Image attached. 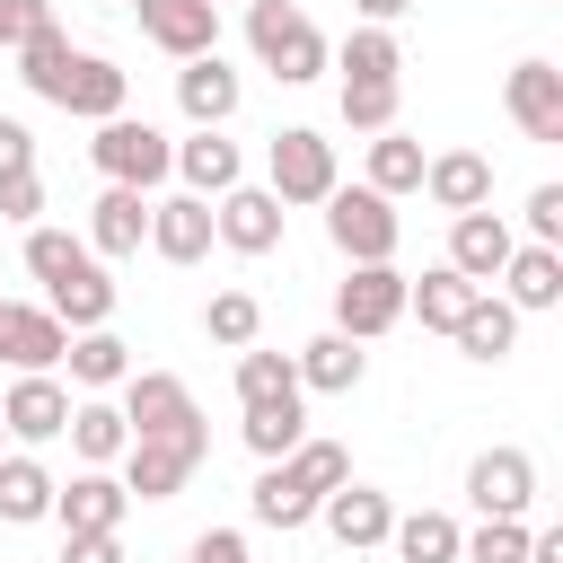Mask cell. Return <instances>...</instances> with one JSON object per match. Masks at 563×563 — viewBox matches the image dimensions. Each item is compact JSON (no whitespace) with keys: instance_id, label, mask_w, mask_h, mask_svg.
<instances>
[{"instance_id":"cell-1","label":"cell","mask_w":563,"mask_h":563,"mask_svg":"<svg viewBox=\"0 0 563 563\" xmlns=\"http://www.w3.org/2000/svg\"><path fill=\"white\" fill-rule=\"evenodd\" d=\"M246 44H255V62L282 88H308V79L334 70V44H325V26L299 0H246Z\"/></svg>"},{"instance_id":"cell-2","label":"cell","mask_w":563,"mask_h":563,"mask_svg":"<svg viewBox=\"0 0 563 563\" xmlns=\"http://www.w3.org/2000/svg\"><path fill=\"white\" fill-rule=\"evenodd\" d=\"M88 158H97L106 185H132V194H158L176 176V141L158 123H141V114H106L97 141H88Z\"/></svg>"},{"instance_id":"cell-3","label":"cell","mask_w":563,"mask_h":563,"mask_svg":"<svg viewBox=\"0 0 563 563\" xmlns=\"http://www.w3.org/2000/svg\"><path fill=\"white\" fill-rule=\"evenodd\" d=\"M317 211H325V238H334V255H343V264H396L405 220H396V202H387V194H369V185H334Z\"/></svg>"},{"instance_id":"cell-4","label":"cell","mask_w":563,"mask_h":563,"mask_svg":"<svg viewBox=\"0 0 563 563\" xmlns=\"http://www.w3.org/2000/svg\"><path fill=\"white\" fill-rule=\"evenodd\" d=\"M264 185L282 194V211H308V202H325V194L343 185V167H334V141H325V132H308V123L273 132V150H264Z\"/></svg>"},{"instance_id":"cell-5","label":"cell","mask_w":563,"mask_h":563,"mask_svg":"<svg viewBox=\"0 0 563 563\" xmlns=\"http://www.w3.org/2000/svg\"><path fill=\"white\" fill-rule=\"evenodd\" d=\"M211 457V431H167V440H123V493L132 501H176L194 484V466Z\"/></svg>"},{"instance_id":"cell-6","label":"cell","mask_w":563,"mask_h":563,"mask_svg":"<svg viewBox=\"0 0 563 563\" xmlns=\"http://www.w3.org/2000/svg\"><path fill=\"white\" fill-rule=\"evenodd\" d=\"M396 325H405V273H396V264H352V273L334 282V334L378 343V334H396Z\"/></svg>"},{"instance_id":"cell-7","label":"cell","mask_w":563,"mask_h":563,"mask_svg":"<svg viewBox=\"0 0 563 563\" xmlns=\"http://www.w3.org/2000/svg\"><path fill=\"white\" fill-rule=\"evenodd\" d=\"M123 422H132V440H167V431H202V405L176 369H132L123 378Z\"/></svg>"},{"instance_id":"cell-8","label":"cell","mask_w":563,"mask_h":563,"mask_svg":"<svg viewBox=\"0 0 563 563\" xmlns=\"http://www.w3.org/2000/svg\"><path fill=\"white\" fill-rule=\"evenodd\" d=\"M282 194L273 185H229L220 202H211V238L229 246V255H273L282 246Z\"/></svg>"},{"instance_id":"cell-9","label":"cell","mask_w":563,"mask_h":563,"mask_svg":"<svg viewBox=\"0 0 563 563\" xmlns=\"http://www.w3.org/2000/svg\"><path fill=\"white\" fill-rule=\"evenodd\" d=\"M466 501L484 510V519H528L537 510V457L528 449H484L475 466H466Z\"/></svg>"},{"instance_id":"cell-10","label":"cell","mask_w":563,"mask_h":563,"mask_svg":"<svg viewBox=\"0 0 563 563\" xmlns=\"http://www.w3.org/2000/svg\"><path fill=\"white\" fill-rule=\"evenodd\" d=\"M62 422H70V387L53 369H18V387L0 396V431L18 449H44V440H62Z\"/></svg>"},{"instance_id":"cell-11","label":"cell","mask_w":563,"mask_h":563,"mask_svg":"<svg viewBox=\"0 0 563 563\" xmlns=\"http://www.w3.org/2000/svg\"><path fill=\"white\" fill-rule=\"evenodd\" d=\"M510 246H519V229L484 202V211H457V220H449V255H440V264H457L475 290H493V273L510 264Z\"/></svg>"},{"instance_id":"cell-12","label":"cell","mask_w":563,"mask_h":563,"mask_svg":"<svg viewBox=\"0 0 563 563\" xmlns=\"http://www.w3.org/2000/svg\"><path fill=\"white\" fill-rule=\"evenodd\" d=\"M123 510H132V493H123V475H106V466H79L70 484H53V519H62V537L123 528Z\"/></svg>"},{"instance_id":"cell-13","label":"cell","mask_w":563,"mask_h":563,"mask_svg":"<svg viewBox=\"0 0 563 563\" xmlns=\"http://www.w3.org/2000/svg\"><path fill=\"white\" fill-rule=\"evenodd\" d=\"M132 9H141V35H150L167 62L220 53V9H211V0H132Z\"/></svg>"},{"instance_id":"cell-14","label":"cell","mask_w":563,"mask_h":563,"mask_svg":"<svg viewBox=\"0 0 563 563\" xmlns=\"http://www.w3.org/2000/svg\"><path fill=\"white\" fill-rule=\"evenodd\" d=\"M220 238H211V202L202 194H158L150 202V255L158 264H202Z\"/></svg>"},{"instance_id":"cell-15","label":"cell","mask_w":563,"mask_h":563,"mask_svg":"<svg viewBox=\"0 0 563 563\" xmlns=\"http://www.w3.org/2000/svg\"><path fill=\"white\" fill-rule=\"evenodd\" d=\"M317 519H325V537H334L343 554H369V545H387L396 501H387V493H369V484H334V493L317 501Z\"/></svg>"},{"instance_id":"cell-16","label":"cell","mask_w":563,"mask_h":563,"mask_svg":"<svg viewBox=\"0 0 563 563\" xmlns=\"http://www.w3.org/2000/svg\"><path fill=\"white\" fill-rule=\"evenodd\" d=\"M70 352V325L53 308H26V299H0V361L9 369H62Z\"/></svg>"},{"instance_id":"cell-17","label":"cell","mask_w":563,"mask_h":563,"mask_svg":"<svg viewBox=\"0 0 563 563\" xmlns=\"http://www.w3.org/2000/svg\"><path fill=\"white\" fill-rule=\"evenodd\" d=\"M238 97H246V79H238L220 53H194V62L176 70V106H185L194 132H220V123L238 114Z\"/></svg>"},{"instance_id":"cell-18","label":"cell","mask_w":563,"mask_h":563,"mask_svg":"<svg viewBox=\"0 0 563 563\" xmlns=\"http://www.w3.org/2000/svg\"><path fill=\"white\" fill-rule=\"evenodd\" d=\"M501 106H510V123L528 141H563V70L554 62H519L501 79Z\"/></svg>"},{"instance_id":"cell-19","label":"cell","mask_w":563,"mask_h":563,"mask_svg":"<svg viewBox=\"0 0 563 563\" xmlns=\"http://www.w3.org/2000/svg\"><path fill=\"white\" fill-rule=\"evenodd\" d=\"M141 246H150V194L106 185L97 211H88V255H97V264H123V255H141Z\"/></svg>"},{"instance_id":"cell-20","label":"cell","mask_w":563,"mask_h":563,"mask_svg":"<svg viewBox=\"0 0 563 563\" xmlns=\"http://www.w3.org/2000/svg\"><path fill=\"white\" fill-rule=\"evenodd\" d=\"M62 114H79V123H106V114H123L132 106V70H114L106 53H70V79H62V97H53Z\"/></svg>"},{"instance_id":"cell-21","label":"cell","mask_w":563,"mask_h":563,"mask_svg":"<svg viewBox=\"0 0 563 563\" xmlns=\"http://www.w3.org/2000/svg\"><path fill=\"white\" fill-rule=\"evenodd\" d=\"M422 194L457 220V211H484L493 202V158L484 150H431L422 158Z\"/></svg>"},{"instance_id":"cell-22","label":"cell","mask_w":563,"mask_h":563,"mask_svg":"<svg viewBox=\"0 0 563 563\" xmlns=\"http://www.w3.org/2000/svg\"><path fill=\"white\" fill-rule=\"evenodd\" d=\"M493 282L519 317H545V308H563V246H510V264Z\"/></svg>"},{"instance_id":"cell-23","label":"cell","mask_w":563,"mask_h":563,"mask_svg":"<svg viewBox=\"0 0 563 563\" xmlns=\"http://www.w3.org/2000/svg\"><path fill=\"white\" fill-rule=\"evenodd\" d=\"M290 369H299V387H308V396H352V387H361V369H369V352H361L352 334H334V325H325L317 343H299V352H290Z\"/></svg>"},{"instance_id":"cell-24","label":"cell","mask_w":563,"mask_h":563,"mask_svg":"<svg viewBox=\"0 0 563 563\" xmlns=\"http://www.w3.org/2000/svg\"><path fill=\"white\" fill-rule=\"evenodd\" d=\"M53 519V466L35 449H0V528H35Z\"/></svg>"},{"instance_id":"cell-25","label":"cell","mask_w":563,"mask_h":563,"mask_svg":"<svg viewBox=\"0 0 563 563\" xmlns=\"http://www.w3.org/2000/svg\"><path fill=\"white\" fill-rule=\"evenodd\" d=\"M176 176H185V194L220 202L229 185H246V158H238L229 132H194V141H176Z\"/></svg>"},{"instance_id":"cell-26","label":"cell","mask_w":563,"mask_h":563,"mask_svg":"<svg viewBox=\"0 0 563 563\" xmlns=\"http://www.w3.org/2000/svg\"><path fill=\"white\" fill-rule=\"evenodd\" d=\"M449 343H457L466 361H510V343H519V308H510L501 290H475L466 317L449 325Z\"/></svg>"},{"instance_id":"cell-27","label":"cell","mask_w":563,"mask_h":563,"mask_svg":"<svg viewBox=\"0 0 563 563\" xmlns=\"http://www.w3.org/2000/svg\"><path fill=\"white\" fill-rule=\"evenodd\" d=\"M62 369H70V387L106 396V387H123V378H132V343H123L114 325H79V334H70V352H62Z\"/></svg>"},{"instance_id":"cell-28","label":"cell","mask_w":563,"mask_h":563,"mask_svg":"<svg viewBox=\"0 0 563 563\" xmlns=\"http://www.w3.org/2000/svg\"><path fill=\"white\" fill-rule=\"evenodd\" d=\"M466 299H475V282H466L457 264H431V273H405V317H422V334H449V325L466 317Z\"/></svg>"},{"instance_id":"cell-29","label":"cell","mask_w":563,"mask_h":563,"mask_svg":"<svg viewBox=\"0 0 563 563\" xmlns=\"http://www.w3.org/2000/svg\"><path fill=\"white\" fill-rule=\"evenodd\" d=\"M62 440L79 449V466H114V457H123V440H132V422H123V405H106V396H70Z\"/></svg>"},{"instance_id":"cell-30","label":"cell","mask_w":563,"mask_h":563,"mask_svg":"<svg viewBox=\"0 0 563 563\" xmlns=\"http://www.w3.org/2000/svg\"><path fill=\"white\" fill-rule=\"evenodd\" d=\"M246 510H255V528H282V537H290V528H308V519H317V493H308L282 457H264V475H255Z\"/></svg>"},{"instance_id":"cell-31","label":"cell","mask_w":563,"mask_h":563,"mask_svg":"<svg viewBox=\"0 0 563 563\" xmlns=\"http://www.w3.org/2000/svg\"><path fill=\"white\" fill-rule=\"evenodd\" d=\"M361 185H369V194H387V202H396V194H422V141H413V132H396V123H387V132H369V167H361Z\"/></svg>"},{"instance_id":"cell-32","label":"cell","mask_w":563,"mask_h":563,"mask_svg":"<svg viewBox=\"0 0 563 563\" xmlns=\"http://www.w3.org/2000/svg\"><path fill=\"white\" fill-rule=\"evenodd\" d=\"M44 308H53L70 334H79V325H114V273H106V264H79L70 282L44 290Z\"/></svg>"},{"instance_id":"cell-33","label":"cell","mask_w":563,"mask_h":563,"mask_svg":"<svg viewBox=\"0 0 563 563\" xmlns=\"http://www.w3.org/2000/svg\"><path fill=\"white\" fill-rule=\"evenodd\" d=\"M290 396H308L299 369H290V352L246 343V352H238V413H246V405H290Z\"/></svg>"},{"instance_id":"cell-34","label":"cell","mask_w":563,"mask_h":563,"mask_svg":"<svg viewBox=\"0 0 563 563\" xmlns=\"http://www.w3.org/2000/svg\"><path fill=\"white\" fill-rule=\"evenodd\" d=\"M457 519L449 510H405L396 528H387V545H396V563H457Z\"/></svg>"},{"instance_id":"cell-35","label":"cell","mask_w":563,"mask_h":563,"mask_svg":"<svg viewBox=\"0 0 563 563\" xmlns=\"http://www.w3.org/2000/svg\"><path fill=\"white\" fill-rule=\"evenodd\" d=\"M70 53H79V44H70L62 26H35V35L18 44V79H26V88L53 106V97H62V79H70Z\"/></svg>"},{"instance_id":"cell-36","label":"cell","mask_w":563,"mask_h":563,"mask_svg":"<svg viewBox=\"0 0 563 563\" xmlns=\"http://www.w3.org/2000/svg\"><path fill=\"white\" fill-rule=\"evenodd\" d=\"M202 334L229 343V352L264 343V299H255V290H211V299H202Z\"/></svg>"},{"instance_id":"cell-37","label":"cell","mask_w":563,"mask_h":563,"mask_svg":"<svg viewBox=\"0 0 563 563\" xmlns=\"http://www.w3.org/2000/svg\"><path fill=\"white\" fill-rule=\"evenodd\" d=\"M246 449L255 457H290L299 440H308V396H290V405H246Z\"/></svg>"},{"instance_id":"cell-38","label":"cell","mask_w":563,"mask_h":563,"mask_svg":"<svg viewBox=\"0 0 563 563\" xmlns=\"http://www.w3.org/2000/svg\"><path fill=\"white\" fill-rule=\"evenodd\" d=\"M334 62H343V79H405V44H396V26H352Z\"/></svg>"},{"instance_id":"cell-39","label":"cell","mask_w":563,"mask_h":563,"mask_svg":"<svg viewBox=\"0 0 563 563\" xmlns=\"http://www.w3.org/2000/svg\"><path fill=\"white\" fill-rule=\"evenodd\" d=\"M79 264H97V255H88V238H70V229H44V220L26 229V273H35L44 290H53V282H70Z\"/></svg>"},{"instance_id":"cell-40","label":"cell","mask_w":563,"mask_h":563,"mask_svg":"<svg viewBox=\"0 0 563 563\" xmlns=\"http://www.w3.org/2000/svg\"><path fill=\"white\" fill-rule=\"evenodd\" d=\"M405 106V79H343V123L352 132H387Z\"/></svg>"},{"instance_id":"cell-41","label":"cell","mask_w":563,"mask_h":563,"mask_svg":"<svg viewBox=\"0 0 563 563\" xmlns=\"http://www.w3.org/2000/svg\"><path fill=\"white\" fill-rule=\"evenodd\" d=\"M282 466H290V475H299V484H308L317 501H325L334 484H352V449H343V440H299V449H290Z\"/></svg>"},{"instance_id":"cell-42","label":"cell","mask_w":563,"mask_h":563,"mask_svg":"<svg viewBox=\"0 0 563 563\" xmlns=\"http://www.w3.org/2000/svg\"><path fill=\"white\" fill-rule=\"evenodd\" d=\"M457 563H528V519H484L475 537H457Z\"/></svg>"},{"instance_id":"cell-43","label":"cell","mask_w":563,"mask_h":563,"mask_svg":"<svg viewBox=\"0 0 563 563\" xmlns=\"http://www.w3.org/2000/svg\"><path fill=\"white\" fill-rule=\"evenodd\" d=\"M35 211H44V176H35V167H18V176H0V220H18V229H35Z\"/></svg>"},{"instance_id":"cell-44","label":"cell","mask_w":563,"mask_h":563,"mask_svg":"<svg viewBox=\"0 0 563 563\" xmlns=\"http://www.w3.org/2000/svg\"><path fill=\"white\" fill-rule=\"evenodd\" d=\"M528 246H563V185L528 194Z\"/></svg>"},{"instance_id":"cell-45","label":"cell","mask_w":563,"mask_h":563,"mask_svg":"<svg viewBox=\"0 0 563 563\" xmlns=\"http://www.w3.org/2000/svg\"><path fill=\"white\" fill-rule=\"evenodd\" d=\"M35 26H53V0H0V53H18Z\"/></svg>"},{"instance_id":"cell-46","label":"cell","mask_w":563,"mask_h":563,"mask_svg":"<svg viewBox=\"0 0 563 563\" xmlns=\"http://www.w3.org/2000/svg\"><path fill=\"white\" fill-rule=\"evenodd\" d=\"M185 563H246V537H238V528H202V537L185 545Z\"/></svg>"},{"instance_id":"cell-47","label":"cell","mask_w":563,"mask_h":563,"mask_svg":"<svg viewBox=\"0 0 563 563\" xmlns=\"http://www.w3.org/2000/svg\"><path fill=\"white\" fill-rule=\"evenodd\" d=\"M62 563H123V528H97V537H62Z\"/></svg>"},{"instance_id":"cell-48","label":"cell","mask_w":563,"mask_h":563,"mask_svg":"<svg viewBox=\"0 0 563 563\" xmlns=\"http://www.w3.org/2000/svg\"><path fill=\"white\" fill-rule=\"evenodd\" d=\"M18 167H35V132L18 114H0V176H18Z\"/></svg>"},{"instance_id":"cell-49","label":"cell","mask_w":563,"mask_h":563,"mask_svg":"<svg viewBox=\"0 0 563 563\" xmlns=\"http://www.w3.org/2000/svg\"><path fill=\"white\" fill-rule=\"evenodd\" d=\"M352 9H361V26H396L413 0H352Z\"/></svg>"},{"instance_id":"cell-50","label":"cell","mask_w":563,"mask_h":563,"mask_svg":"<svg viewBox=\"0 0 563 563\" xmlns=\"http://www.w3.org/2000/svg\"><path fill=\"white\" fill-rule=\"evenodd\" d=\"M0 449H9V431H0Z\"/></svg>"},{"instance_id":"cell-51","label":"cell","mask_w":563,"mask_h":563,"mask_svg":"<svg viewBox=\"0 0 563 563\" xmlns=\"http://www.w3.org/2000/svg\"><path fill=\"white\" fill-rule=\"evenodd\" d=\"M211 9H220V0H211Z\"/></svg>"}]
</instances>
